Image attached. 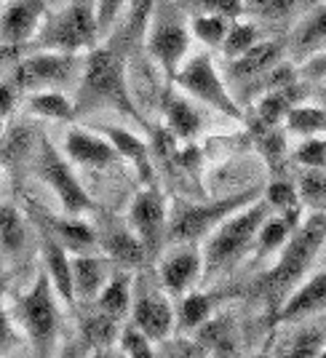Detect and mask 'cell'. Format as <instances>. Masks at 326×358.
<instances>
[{
    "mask_svg": "<svg viewBox=\"0 0 326 358\" xmlns=\"http://www.w3.org/2000/svg\"><path fill=\"white\" fill-rule=\"evenodd\" d=\"M97 35H99L97 11L86 0H78V3H70L67 8H62L59 14L45 16L38 30V45L48 51L78 54L97 43Z\"/></svg>",
    "mask_w": 326,
    "mask_h": 358,
    "instance_id": "cell-5",
    "label": "cell"
},
{
    "mask_svg": "<svg viewBox=\"0 0 326 358\" xmlns=\"http://www.w3.org/2000/svg\"><path fill=\"white\" fill-rule=\"evenodd\" d=\"M134 327H139L153 343H163L174 329L171 302L158 292H139L134 299Z\"/></svg>",
    "mask_w": 326,
    "mask_h": 358,
    "instance_id": "cell-13",
    "label": "cell"
},
{
    "mask_svg": "<svg viewBox=\"0 0 326 358\" xmlns=\"http://www.w3.org/2000/svg\"><path fill=\"white\" fill-rule=\"evenodd\" d=\"M94 107H115V110L134 113V105L126 94V80H123V62L110 48H94L83 64L75 110L86 113Z\"/></svg>",
    "mask_w": 326,
    "mask_h": 358,
    "instance_id": "cell-2",
    "label": "cell"
},
{
    "mask_svg": "<svg viewBox=\"0 0 326 358\" xmlns=\"http://www.w3.org/2000/svg\"><path fill=\"white\" fill-rule=\"evenodd\" d=\"M80 70V57L78 54H67V51H48L35 54L22 59L11 73V83L19 91H48L62 89L75 78Z\"/></svg>",
    "mask_w": 326,
    "mask_h": 358,
    "instance_id": "cell-8",
    "label": "cell"
},
{
    "mask_svg": "<svg viewBox=\"0 0 326 358\" xmlns=\"http://www.w3.org/2000/svg\"><path fill=\"white\" fill-rule=\"evenodd\" d=\"M262 139H260V150L265 152V158L270 164L276 166V161L283 155V148H286V139H283L278 131H276V126L273 129H262Z\"/></svg>",
    "mask_w": 326,
    "mask_h": 358,
    "instance_id": "cell-44",
    "label": "cell"
},
{
    "mask_svg": "<svg viewBox=\"0 0 326 358\" xmlns=\"http://www.w3.org/2000/svg\"><path fill=\"white\" fill-rule=\"evenodd\" d=\"M299 198L311 206H326V169H308L302 174Z\"/></svg>",
    "mask_w": 326,
    "mask_h": 358,
    "instance_id": "cell-38",
    "label": "cell"
},
{
    "mask_svg": "<svg viewBox=\"0 0 326 358\" xmlns=\"http://www.w3.org/2000/svg\"><path fill=\"white\" fill-rule=\"evenodd\" d=\"M24 238H27V227H24L22 214L14 206H0V246H3V252L16 254L24 246Z\"/></svg>",
    "mask_w": 326,
    "mask_h": 358,
    "instance_id": "cell-31",
    "label": "cell"
},
{
    "mask_svg": "<svg viewBox=\"0 0 326 358\" xmlns=\"http://www.w3.org/2000/svg\"><path fill=\"white\" fill-rule=\"evenodd\" d=\"M208 313H211V299L206 294H187L179 305V324L185 329H198L204 321H208Z\"/></svg>",
    "mask_w": 326,
    "mask_h": 358,
    "instance_id": "cell-37",
    "label": "cell"
},
{
    "mask_svg": "<svg viewBox=\"0 0 326 358\" xmlns=\"http://www.w3.org/2000/svg\"><path fill=\"white\" fill-rule=\"evenodd\" d=\"M198 334L201 340L198 343L204 345L206 350H214V353H236V345H233V329L225 318H217V321H204L198 327Z\"/></svg>",
    "mask_w": 326,
    "mask_h": 358,
    "instance_id": "cell-33",
    "label": "cell"
},
{
    "mask_svg": "<svg viewBox=\"0 0 326 358\" xmlns=\"http://www.w3.org/2000/svg\"><path fill=\"white\" fill-rule=\"evenodd\" d=\"M16 96H19V89H16L14 83L11 80H0V118L14 113Z\"/></svg>",
    "mask_w": 326,
    "mask_h": 358,
    "instance_id": "cell-47",
    "label": "cell"
},
{
    "mask_svg": "<svg viewBox=\"0 0 326 358\" xmlns=\"http://www.w3.org/2000/svg\"><path fill=\"white\" fill-rule=\"evenodd\" d=\"M297 222H299V209L281 211V217H273L270 214L265 222H262V227H260V233H257V238H260V254L265 257L273 249H278L283 241L292 236Z\"/></svg>",
    "mask_w": 326,
    "mask_h": 358,
    "instance_id": "cell-24",
    "label": "cell"
},
{
    "mask_svg": "<svg viewBox=\"0 0 326 358\" xmlns=\"http://www.w3.org/2000/svg\"><path fill=\"white\" fill-rule=\"evenodd\" d=\"M190 30H193V35L201 43L214 48V45H222L225 35L230 30V19L217 14H198L193 19V24H190Z\"/></svg>",
    "mask_w": 326,
    "mask_h": 358,
    "instance_id": "cell-34",
    "label": "cell"
},
{
    "mask_svg": "<svg viewBox=\"0 0 326 358\" xmlns=\"http://www.w3.org/2000/svg\"><path fill=\"white\" fill-rule=\"evenodd\" d=\"M324 345H326V334L321 331V329H302L295 340H292L289 350H286V356H292V358L321 356Z\"/></svg>",
    "mask_w": 326,
    "mask_h": 358,
    "instance_id": "cell-39",
    "label": "cell"
},
{
    "mask_svg": "<svg viewBox=\"0 0 326 358\" xmlns=\"http://www.w3.org/2000/svg\"><path fill=\"white\" fill-rule=\"evenodd\" d=\"M166 118H169V129L171 134L179 139H193L201 129V115L195 113V107L182 99V96H171L166 105Z\"/></svg>",
    "mask_w": 326,
    "mask_h": 358,
    "instance_id": "cell-28",
    "label": "cell"
},
{
    "mask_svg": "<svg viewBox=\"0 0 326 358\" xmlns=\"http://www.w3.org/2000/svg\"><path fill=\"white\" fill-rule=\"evenodd\" d=\"M198 14H217L225 19H238L243 14V0H193Z\"/></svg>",
    "mask_w": 326,
    "mask_h": 358,
    "instance_id": "cell-43",
    "label": "cell"
},
{
    "mask_svg": "<svg viewBox=\"0 0 326 358\" xmlns=\"http://www.w3.org/2000/svg\"><path fill=\"white\" fill-rule=\"evenodd\" d=\"M174 83H177L182 91L193 94L195 99H201V102H206L208 107L220 110L227 118H241V105L233 99V94L225 89L222 78L217 75L208 54H198V57H193L182 70H177Z\"/></svg>",
    "mask_w": 326,
    "mask_h": 358,
    "instance_id": "cell-9",
    "label": "cell"
},
{
    "mask_svg": "<svg viewBox=\"0 0 326 358\" xmlns=\"http://www.w3.org/2000/svg\"><path fill=\"white\" fill-rule=\"evenodd\" d=\"M321 45H326V6H313L292 32L289 51L297 59H308Z\"/></svg>",
    "mask_w": 326,
    "mask_h": 358,
    "instance_id": "cell-20",
    "label": "cell"
},
{
    "mask_svg": "<svg viewBox=\"0 0 326 358\" xmlns=\"http://www.w3.org/2000/svg\"><path fill=\"white\" fill-rule=\"evenodd\" d=\"M326 308V270L318 273L316 278H311L305 286H297L295 292L289 294V299L281 305L278 310V321H299L308 315L318 313Z\"/></svg>",
    "mask_w": 326,
    "mask_h": 358,
    "instance_id": "cell-19",
    "label": "cell"
},
{
    "mask_svg": "<svg viewBox=\"0 0 326 358\" xmlns=\"http://www.w3.org/2000/svg\"><path fill=\"white\" fill-rule=\"evenodd\" d=\"M326 243V214L316 211L305 222H297L292 236L286 238V249L281 252L276 268L267 270L260 278V292L265 294L273 305H278L283 294H289L299 278L308 273L313 259L318 257L321 246Z\"/></svg>",
    "mask_w": 326,
    "mask_h": 358,
    "instance_id": "cell-1",
    "label": "cell"
},
{
    "mask_svg": "<svg viewBox=\"0 0 326 358\" xmlns=\"http://www.w3.org/2000/svg\"><path fill=\"white\" fill-rule=\"evenodd\" d=\"M281 57H283V43H278V41L254 43L249 51H243L241 57L230 59L227 73H230V78H233L236 83H243V86L249 89L257 78H262L270 67H276V64L281 62Z\"/></svg>",
    "mask_w": 326,
    "mask_h": 358,
    "instance_id": "cell-14",
    "label": "cell"
},
{
    "mask_svg": "<svg viewBox=\"0 0 326 358\" xmlns=\"http://www.w3.org/2000/svg\"><path fill=\"white\" fill-rule=\"evenodd\" d=\"M265 201L270 203V209L278 211V214H281V211L299 209V195H297L295 185H289V182H273V185L267 187Z\"/></svg>",
    "mask_w": 326,
    "mask_h": 358,
    "instance_id": "cell-41",
    "label": "cell"
},
{
    "mask_svg": "<svg viewBox=\"0 0 326 358\" xmlns=\"http://www.w3.org/2000/svg\"><path fill=\"white\" fill-rule=\"evenodd\" d=\"M126 3H129V0H99V6H97V24H99V32H104L113 24V19L118 16V11Z\"/></svg>",
    "mask_w": 326,
    "mask_h": 358,
    "instance_id": "cell-45",
    "label": "cell"
},
{
    "mask_svg": "<svg viewBox=\"0 0 326 358\" xmlns=\"http://www.w3.org/2000/svg\"><path fill=\"white\" fill-rule=\"evenodd\" d=\"M295 96H297V86H286V89L278 91H267L265 96L260 99V107H257V123L260 129H273L278 126L286 113L295 107Z\"/></svg>",
    "mask_w": 326,
    "mask_h": 358,
    "instance_id": "cell-23",
    "label": "cell"
},
{
    "mask_svg": "<svg viewBox=\"0 0 326 358\" xmlns=\"http://www.w3.org/2000/svg\"><path fill=\"white\" fill-rule=\"evenodd\" d=\"M19 345V334L14 331V324H11V318L0 310V356L3 353H8L11 348Z\"/></svg>",
    "mask_w": 326,
    "mask_h": 358,
    "instance_id": "cell-46",
    "label": "cell"
},
{
    "mask_svg": "<svg viewBox=\"0 0 326 358\" xmlns=\"http://www.w3.org/2000/svg\"><path fill=\"white\" fill-rule=\"evenodd\" d=\"M155 3H158V0H132V24L142 27V24L148 22V16L153 14Z\"/></svg>",
    "mask_w": 326,
    "mask_h": 358,
    "instance_id": "cell-49",
    "label": "cell"
},
{
    "mask_svg": "<svg viewBox=\"0 0 326 358\" xmlns=\"http://www.w3.org/2000/svg\"><path fill=\"white\" fill-rule=\"evenodd\" d=\"M45 19V0H11L0 8V45H22L32 41Z\"/></svg>",
    "mask_w": 326,
    "mask_h": 358,
    "instance_id": "cell-12",
    "label": "cell"
},
{
    "mask_svg": "<svg viewBox=\"0 0 326 358\" xmlns=\"http://www.w3.org/2000/svg\"><path fill=\"white\" fill-rule=\"evenodd\" d=\"M254 43H260V32L254 24L249 22H236V24H230V30L225 35L222 41V51L227 59H236L241 57L243 51H249Z\"/></svg>",
    "mask_w": 326,
    "mask_h": 358,
    "instance_id": "cell-36",
    "label": "cell"
},
{
    "mask_svg": "<svg viewBox=\"0 0 326 358\" xmlns=\"http://www.w3.org/2000/svg\"><path fill=\"white\" fill-rule=\"evenodd\" d=\"M286 129L302 136L326 134V113L318 107H292L286 113Z\"/></svg>",
    "mask_w": 326,
    "mask_h": 358,
    "instance_id": "cell-32",
    "label": "cell"
},
{
    "mask_svg": "<svg viewBox=\"0 0 326 358\" xmlns=\"http://www.w3.org/2000/svg\"><path fill=\"white\" fill-rule=\"evenodd\" d=\"M187 43H190V32L185 27L182 16L171 11L169 6H163V0H158L153 8V22H150L148 51L163 67L169 83H174L177 78L179 62L187 54Z\"/></svg>",
    "mask_w": 326,
    "mask_h": 358,
    "instance_id": "cell-7",
    "label": "cell"
},
{
    "mask_svg": "<svg viewBox=\"0 0 326 358\" xmlns=\"http://www.w3.org/2000/svg\"><path fill=\"white\" fill-rule=\"evenodd\" d=\"M51 230H54V238L62 246H70L75 254H83L97 243V233L80 220H51Z\"/></svg>",
    "mask_w": 326,
    "mask_h": 358,
    "instance_id": "cell-29",
    "label": "cell"
},
{
    "mask_svg": "<svg viewBox=\"0 0 326 358\" xmlns=\"http://www.w3.org/2000/svg\"><path fill=\"white\" fill-rule=\"evenodd\" d=\"M16 315H19V324L24 327V334L30 337L32 348L41 356H48L57 348L59 310H57V292L45 270L35 278L30 292L16 302Z\"/></svg>",
    "mask_w": 326,
    "mask_h": 358,
    "instance_id": "cell-4",
    "label": "cell"
},
{
    "mask_svg": "<svg viewBox=\"0 0 326 358\" xmlns=\"http://www.w3.org/2000/svg\"><path fill=\"white\" fill-rule=\"evenodd\" d=\"M262 190L252 187V190H243L238 195L222 198V201H214V203H185L177 201L169 224H166V238L171 241H195L201 236H206L208 230H214L217 224L222 222L227 214L249 206L254 198H260Z\"/></svg>",
    "mask_w": 326,
    "mask_h": 358,
    "instance_id": "cell-6",
    "label": "cell"
},
{
    "mask_svg": "<svg viewBox=\"0 0 326 358\" xmlns=\"http://www.w3.org/2000/svg\"><path fill=\"white\" fill-rule=\"evenodd\" d=\"M35 148V136L27 126H14L11 131L0 136V161L8 166L22 164Z\"/></svg>",
    "mask_w": 326,
    "mask_h": 358,
    "instance_id": "cell-30",
    "label": "cell"
},
{
    "mask_svg": "<svg viewBox=\"0 0 326 358\" xmlns=\"http://www.w3.org/2000/svg\"><path fill=\"white\" fill-rule=\"evenodd\" d=\"M120 350H123L129 358H153L155 356L153 340H150L139 327H134V324H129V327L120 331Z\"/></svg>",
    "mask_w": 326,
    "mask_h": 358,
    "instance_id": "cell-40",
    "label": "cell"
},
{
    "mask_svg": "<svg viewBox=\"0 0 326 358\" xmlns=\"http://www.w3.org/2000/svg\"><path fill=\"white\" fill-rule=\"evenodd\" d=\"M6 134V118H0V136Z\"/></svg>",
    "mask_w": 326,
    "mask_h": 358,
    "instance_id": "cell-50",
    "label": "cell"
},
{
    "mask_svg": "<svg viewBox=\"0 0 326 358\" xmlns=\"http://www.w3.org/2000/svg\"><path fill=\"white\" fill-rule=\"evenodd\" d=\"M64 152H67L70 161H75V164L80 166H91V169H102V166L115 164L120 158L118 150L113 148V142L91 134V131H83V129L67 131Z\"/></svg>",
    "mask_w": 326,
    "mask_h": 358,
    "instance_id": "cell-15",
    "label": "cell"
},
{
    "mask_svg": "<svg viewBox=\"0 0 326 358\" xmlns=\"http://www.w3.org/2000/svg\"><path fill=\"white\" fill-rule=\"evenodd\" d=\"M201 254L193 249H179L161 265V284L166 286L169 294H182L187 286L201 275Z\"/></svg>",
    "mask_w": 326,
    "mask_h": 358,
    "instance_id": "cell-21",
    "label": "cell"
},
{
    "mask_svg": "<svg viewBox=\"0 0 326 358\" xmlns=\"http://www.w3.org/2000/svg\"><path fill=\"white\" fill-rule=\"evenodd\" d=\"M83 334L94 348H110V345L118 340V327H115V318H110L107 313H94L91 318L83 321Z\"/></svg>",
    "mask_w": 326,
    "mask_h": 358,
    "instance_id": "cell-35",
    "label": "cell"
},
{
    "mask_svg": "<svg viewBox=\"0 0 326 358\" xmlns=\"http://www.w3.org/2000/svg\"><path fill=\"white\" fill-rule=\"evenodd\" d=\"M70 265H73L75 299L91 302L99 297L104 284L110 281V262L99 259V257H89V254H75L70 257Z\"/></svg>",
    "mask_w": 326,
    "mask_h": 358,
    "instance_id": "cell-17",
    "label": "cell"
},
{
    "mask_svg": "<svg viewBox=\"0 0 326 358\" xmlns=\"http://www.w3.org/2000/svg\"><path fill=\"white\" fill-rule=\"evenodd\" d=\"M316 6V0H243V14L260 22H292Z\"/></svg>",
    "mask_w": 326,
    "mask_h": 358,
    "instance_id": "cell-22",
    "label": "cell"
},
{
    "mask_svg": "<svg viewBox=\"0 0 326 358\" xmlns=\"http://www.w3.org/2000/svg\"><path fill=\"white\" fill-rule=\"evenodd\" d=\"M97 305L99 310L107 313L110 318H123L132 308V286H129V278L126 275H118V278H110L104 289L97 297Z\"/></svg>",
    "mask_w": 326,
    "mask_h": 358,
    "instance_id": "cell-27",
    "label": "cell"
},
{
    "mask_svg": "<svg viewBox=\"0 0 326 358\" xmlns=\"http://www.w3.org/2000/svg\"><path fill=\"white\" fill-rule=\"evenodd\" d=\"M30 110L35 115H43L51 120H73L78 115L75 102H70L59 89L35 91L30 96Z\"/></svg>",
    "mask_w": 326,
    "mask_h": 358,
    "instance_id": "cell-26",
    "label": "cell"
},
{
    "mask_svg": "<svg viewBox=\"0 0 326 358\" xmlns=\"http://www.w3.org/2000/svg\"><path fill=\"white\" fill-rule=\"evenodd\" d=\"M166 224H169V211L166 201L155 187H145L142 193L134 195L132 209H129V227L136 233V238L142 241L148 257L161 249L166 238Z\"/></svg>",
    "mask_w": 326,
    "mask_h": 358,
    "instance_id": "cell-11",
    "label": "cell"
},
{
    "mask_svg": "<svg viewBox=\"0 0 326 358\" xmlns=\"http://www.w3.org/2000/svg\"><path fill=\"white\" fill-rule=\"evenodd\" d=\"M97 243L104 249V254L118 262L123 268H139L145 259H148V252L142 246V241L136 238L132 227L126 224H107L102 233L97 236Z\"/></svg>",
    "mask_w": 326,
    "mask_h": 358,
    "instance_id": "cell-16",
    "label": "cell"
},
{
    "mask_svg": "<svg viewBox=\"0 0 326 358\" xmlns=\"http://www.w3.org/2000/svg\"><path fill=\"white\" fill-rule=\"evenodd\" d=\"M295 161L308 169H326V139H305L295 152Z\"/></svg>",
    "mask_w": 326,
    "mask_h": 358,
    "instance_id": "cell-42",
    "label": "cell"
},
{
    "mask_svg": "<svg viewBox=\"0 0 326 358\" xmlns=\"http://www.w3.org/2000/svg\"><path fill=\"white\" fill-rule=\"evenodd\" d=\"M302 73H305V78H326V51L308 57L302 64Z\"/></svg>",
    "mask_w": 326,
    "mask_h": 358,
    "instance_id": "cell-48",
    "label": "cell"
},
{
    "mask_svg": "<svg viewBox=\"0 0 326 358\" xmlns=\"http://www.w3.org/2000/svg\"><path fill=\"white\" fill-rule=\"evenodd\" d=\"M270 214H273V209L267 201H254L246 206V211L227 214L222 222L217 224V230L206 246V257H204L206 273H217L220 268H227V262H233L246 252Z\"/></svg>",
    "mask_w": 326,
    "mask_h": 358,
    "instance_id": "cell-3",
    "label": "cell"
},
{
    "mask_svg": "<svg viewBox=\"0 0 326 358\" xmlns=\"http://www.w3.org/2000/svg\"><path fill=\"white\" fill-rule=\"evenodd\" d=\"M38 174L45 185L54 190V195L59 198L62 211L70 214V217H78L83 211L91 209V198L89 193L83 190V185L78 182V177L73 174V169L67 166V161L62 158L57 148L51 142H41V150H38Z\"/></svg>",
    "mask_w": 326,
    "mask_h": 358,
    "instance_id": "cell-10",
    "label": "cell"
},
{
    "mask_svg": "<svg viewBox=\"0 0 326 358\" xmlns=\"http://www.w3.org/2000/svg\"><path fill=\"white\" fill-rule=\"evenodd\" d=\"M102 134L110 136V142H113V148L118 150L120 158H129V161L139 169V174L150 182V158H148L145 142H142L139 136L129 134V131H123V129H113V126L102 129Z\"/></svg>",
    "mask_w": 326,
    "mask_h": 358,
    "instance_id": "cell-25",
    "label": "cell"
},
{
    "mask_svg": "<svg viewBox=\"0 0 326 358\" xmlns=\"http://www.w3.org/2000/svg\"><path fill=\"white\" fill-rule=\"evenodd\" d=\"M0 8H3V0H0Z\"/></svg>",
    "mask_w": 326,
    "mask_h": 358,
    "instance_id": "cell-51",
    "label": "cell"
},
{
    "mask_svg": "<svg viewBox=\"0 0 326 358\" xmlns=\"http://www.w3.org/2000/svg\"><path fill=\"white\" fill-rule=\"evenodd\" d=\"M43 270L45 275L51 278V286L57 292V297L64 299L67 305L75 302V292H73V265H70V254L62 246L54 236H43Z\"/></svg>",
    "mask_w": 326,
    "mask_h": 358,
    "instance_id": "cell-18",
    "label": "cell"
}]
</instances>
